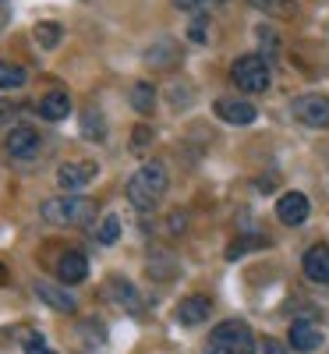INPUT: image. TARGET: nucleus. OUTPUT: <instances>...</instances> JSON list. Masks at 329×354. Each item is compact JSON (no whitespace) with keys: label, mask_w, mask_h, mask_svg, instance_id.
Here are the masks:
<instances>
[{"label":"nucleus","mask_w":329,"mask_h":354,"mask_svg":"<svg viewBox=\"0 0 329 354\" xmlns=\"http://www.w3.org/2000/svg\"><path fill=\"white\" fill-rule=\"evenodd\" d=\"M248 4L269 18H297V0H248Z\"/></svg>","instance_id":"obj_21"},{"label":"nucleus","mask_w":329,"mask_h":354,"mask_svg":"<svg viewBox=\"0 0 329 354\" xmlns=\"http://www.w3.org/2000/svg\"><path fill=\"white\" fill-rule=\"evenodd\" d=\"M82 138L88 142H106V117L96 110V106H88L82 113Z\"/></svg>","instance_id":"obj_18"},{"label":"nucleus","mask_w":329,"mask_h":354,"mask_svg":"<svg viewBox=\"0 0 329 354\" xmlns=\"http://www.w3.org/2000/svg\"><path fill=\"white\" fill-rule=\"evenodd\" d=\"M131 106L142 117H149L156 110V88H153V82H135L131 85Z\"/></svg>","instance_id":"obj_20"},{"label":"nucleus","mask_w":329,"mask_h":354,"mask_svg":"<svg viewBox=\"0 0 329 354\" xmlns=\"http://www.w3.org/2000/svg\"><path fill=\"white\" fill-rule=\"evenodd\" d=\"M173 8H181V11H205V8H216L223 4V0H170Z\"/></svg>","instance_id":"obj_26"},{"label":"nucleus","mask_w":329,"mask_h":354,"mask_svg":"<svg viewBox=\"0 0 329 354\" xmlns=\"http://www.w3.org/2000/svg\"><path fill=\"white\" fill-rule=\"evenodd\" d=\"M4 149H8L11 160H32L39 153V135L32 128H25V124L21 128H11L8 138H4Z\"/></svg>","instance_id":"obj_9"},{"label":"nucleus","mask_w":329,"mask_h":354,"mask_svg":"<svg viewBox=\"0 0 329 354\" xmlns=\"http://www.w3.org/2000/svg\"><path fill=\"white\" fill-rule=\"evenodd\" d=\"M32 39L39 43V50H57L64 39V28H61V21H36Z\"/></svg>","instance_id":"obj_19"},{"label":"nucleus","mask_w":329,"mask_h":354,"mask_svg":"<svg viewBox=\"0 0 329 354\" xmlns=\"http://www.w3.org/2000/svg\"><path fill=\"white\" fill-rule=\"evenodd\" d=\"M28 82V71L15 61H0V88L4 93H11V88H21Z\"/></svg>","instance_id":"obj_22"},{"label":"nucleus","mask_w":329,"mask_h":354,"mask_svg":"<svg viewBox=\"0 0 329 354\" xmlns=\"http://www.w3.org/2000/svg\"><path fill=\"white\" fill-rule=\"evenodd\" d=\"M209 347H213L216 354H255L258 351V340H255L248 322L227 319V322H220V326L209 333Z\"/></svg>","instance_id":"obj_3"},{"label":"nucleus","mask_w":329,"mask_h":354,"mask_svg":"<svg viewBox=\"0 0 329 354\" xmlns=\"http://www.w3.org/2000/svg\"><path fill=\"white\" fill-rule=\"evenodd\" d=\"M294 117L308 128H329V96L322 93H305L294 100Z\"/></svg>","instance_id":"obj_6"},{"label":"nucleus","mask_w":329,"mask_h":354,"mask_svg":"<svg viewBox=\"0 0 329 354\" xmlns=\"http://www.w3.org/2000/svg\"><path fill=\"white\" fill-rule=\"evenodd\" d=\"M36 294H39V301H46L53 312H75V308H78L75 294H71V290H64V287H57V283L36 280Z\"/></svg>","instance_id":"obj_14"},{"label":"nucleus","mask_w":329,"mask_h":354,"mask_svg":"<svg viewBox=\"0 0 329 354\" xmlns=\"http://www.w3.org/2000/svg\"><path fill=\"white\" fill-rule=\"evenodd\" d=\"M15 117H18V106H15V103H8V100H0V124L15 121Z\"/></svg>","instance_id":"obj_28"},{"label":"nucleus","mask_w":329,"mask_h":354,"mask_svg":"<svg viewBox=\"0 0 329 354\" xmlns=\"http://www.w3.org/2000/svg\"><path fill=\"white\" fill-rule=\"evenodd\" d=\"M230 78L241 93H265L269 88V64L262 61L258 53H245L237 57L234 68H230Z\"/></svg>","instance_id":"obj_4"},{"label":"nucleus","mask_w":329,"mask_h":354,"mask_svg":"<svg viewBox=\"0 0 329 354\" xmlns=\"http://www.w3.org/2000/svg\"><path fill=\"white\" fill-rule=\"evenodd\" d=\"M258 39H262V43L269 46L265 53H273V57H276V46H280V39H276L273 32H269V28H258Z\"/></svg>","instance_id":"obj_29"},{"label":"nucleus","mask_w":329,"mask_h":354,"mask_svg":"<svg viewBox=\"0 0 329 354\" xmlns=\"http://www.w3.org/2000/svg\"><path fill=\"white\" fill-rule=\"evenodd\" d=\"M205 28H209V18L205 15H195L191 18V28H188V39L191 43H205Z\"/></svg>","instance_id":"obj_25"},{"label":"nucleus","mask_w":329,"mask_h":354,"mask_svg":"<svg viewBox=\"0 0 329 354\" xmlns=\"http://www.w3.org/2000/svg\"><path fill=\"white\" fill-rule=\"evenodd\" d=\"M21 347H25V354H57L53 347H46L43 333H36V330H21Z\"/></svg>","instance_id":"obj_23"},{"label":"nucleus","mask_w":329,"mask_h":354,"mask_svg":"<svg viewBox=\"0 0 329 354\" xmlns=\"http://www.w3.org/2000/svg\"><path fill=\"white\" fill-rule=\"evenodd\" d=\"M290 347L297 351V354H312V351H319L322 347V330L315 326V322H294V326H290Z\"/></svg>","instance_id":"obj_12"},{"label":"nucleus","mask_w":329,"mask_h":354,"mask_svg":"<svg viewBox=\"0 0 329 354\" xmlns=\"http://www.w3.org/2000/svg\"><path fill=\"white\" fill-rule=\"evenodd\" d=\"M57 277H61V283H82L88 277V259L82 252H64L57 262Z\"/></svg>","instance_id":"obj_16"},{"label":"nucleus","mask_w":329,"mask_h":354,"mask_svg":"<svg viewBox=\"0 0 329 354\" xmlns=\"http://www.w3.org/2000/svg\"><path fill=\"white\" fill-rule=\"evenodd\" d=\"M96 238H100V245H113L117 238H121V220H117V216H103Z\"/></svg>","instance_id":"obj_24"},{"label":"nucleus","mask_w":329,"mask_h":354,"mask_svg":"<svg viewBox=\"0 0 329 354\" xmlns=\"http://www.w3.org/2000/svg\"><path fill=\"white\" fill-rule=\"evenodd\" d=\"M213 110H216V117H223L227 124H252L258 117V110L248 100H216Z\"/></svg>","instance_id":"obj_11"},{"label":"nucleus","mask_w":329,"mask_h":354,"mask_svg":"<svg viewBox=\"0 0 329 354\" xmlns=\"http://www.w3.org/2000/svg\"><path fill=\"white\" fill-rule=\"evenodd\" d=\"M308 213H312V202H308L305 192H287V195H280V202H276V216H280L287 227H301V223L308 220Z\"/></svg>","instance_id":"obj_8"},{"label":"nucleus","mask_w":329,"mask_h":354,"mask_svg":"<svg viewBox=\"0 0 329 354\" xmlns=\"http://www.w3.org/2000/svg\"><path fill=\"white\" fill-rule=\"evenodd\" d=\"M39 213L43 220L50 223H61V227H82L96 216V202L93 198H85V195H57V198H46L39 205Z\"/></svg>","instance_id":"obj_2"},{"label":"nucleus","mask_w":329,"mask_h":354,"mask_svg":"<svg viewBox=\"0 0 329 354\" xmlns=\"http://www.w3.org/2000/svg\"><path fill=\"white\" fill-rule=\"evenodd\" d=\"M68 113H71V96L64 93V88H50V93L39 100V117L43 121H64Z\"/></svg>","instance_id":"obj_15"},{"label":"nucleus","mask_w":329,"mask_h":354,"mask_svg":"<svg viewBox=\"0 0 329 354\" xmlns=\"http://www.w3.org/2000/svg\"><path fill=\"white\" fill-rule=\"evenodd\" d=\"M209 315H213V301H209L205 294H195V298H185L177 305V322H181V326H198Z\"/></svg>","instance_id":"obj_13"},{"label":"nucleus","mask_w":329,"mask_h":354,"mask_svg":"<svg viewBox=\"0 0 329 354\" xmlns=\"http://www.w3.org/2000/svg\"><path fill=\"white\" fill-rule=\"evenodd\" d=\"M305 277L315 283H329V245H312L305 252Z\"/></svg>","instance_id":"obj_17"},{"label":"nucleus","mask_w":329,"mask_h":354,"mask_svg":"<svg viewBox=\"0 0 329 354\" xmlns=\"http://www.w3.org/2000/svg\"><path fill=\"white\" fill-rule=\"evenodd\" d=\"M8 280H11V273H8V266H4V262H0V287H4Z\"/></svg>","instance_id":"obj_33"},{"label":"nucleus","mask_w":329,"mask_h":354,"mask_svg":"<svg viewBox=\"0 0 329 354\" xmlns=\"http://www.w3.org/2000/svg\"><path fill=\"white\" fill-rule=\"evenodd\" d=\"M181 57H185V50H181L177 39H156L153 46L145 50V64L153 71H170V68L181 64Z\"/></svg>","instance_id":"obj_7"},{"label":"nucleus","mask_w":329,"mask_h":354,"mask_svg":"<svg viewBox=\"0 0 329 354\" xmlns=\"http://www.w3.org/2000/svg\"><path fill=\"white\" fill-rule=\"evenodd\" d=\"M124 192H128V202L135 205V209L153 213L156 205H160V198H163V192H167V167H163L160 160L142 163V167L131 174V181H128Z\"/></svg>","instance_id":"obj_1"},{"label":"nucleus","mask_w":329,"mask_h":354,"mask_svg":"<svg viewBox=\"0 0 329 354\" xmlns=\"http://www.w3.org/2000/svg\"><path fill=\"white\" fill-rule=\"evenodd\" d=\"M265 354H290L283 344H276V340H265Z\"/></svg>","instance_id":"obj_32"},{"label":"nucleus","mask_w":329,"mask_h":354,"mask_svg":"<svg viewBox=\"0 0 329 354\" xmlns=\"http://www.w3.org/2000/svg\"><path fill=\"white\" fill-rule=\"evenodd\" d=\"M149 138H153V131H149V128L142 124V128H135V142H131V145H135V149H145Z\"/></svg>","instance_id":"obj_30"},{"label":"nucleus","mask_w":329,"mask_h":354,"mask_svg":"<svg viewBox=\"0 0 329 354\" xmlns=\"http://www.w3.org/2000/svg\"><path fill=\"white\" fill-rule=\"evenodd\" d=\"M103 294L113 301V305H121L124 312H138L142 308V298H138V290L131 287V280H124V277H110L106 280V287H103Z\"/></svg>","instance_id":"obj_10"},{"label":"nucleus","mask_w":329,"mask_h":354,"mask_svg":"<svg viewBox=\"0 0 329 354\" xmlns=\"http://www.w3.org/2000/svg\"><path fill=\"white\" fill-rule=\"evenodd\" d=\"M82 330H85V337H88V340H96V344H103V340H106V326H103V322H96V319L82 322Z\"/></svg>","instance_id":"obj_27"},{"label":"nucleus","mask_w":329,"mask_h":354,"mask_svg":"<svg viewBox=\"0 0 329 354\" xmlns=\"http://www.w3.org/2000/svg\"><path fill=\"white\" fill-rule=\"evenodd\" d=\"M96 174H100V167H96L93 160L61 163V167H57V188H61L64 195H71V192H82L88 181H96Z\"/></svg>","instance_id":"obj_5"},{"label":"nucleus","mask_w":329,"mask_h":354,"mask_svg":"<svg viewBox=\"0 0 329 354\" xmlns=\"http://www.w3.org/2000/svg\"><path fill=\"white\" fill-rule=\"evenodd\" d=\"M170 230H173V234H181V230H185V213H181V209L170 213Z\"/></svg>","instance_id":"obj_31"}]
</instances>
